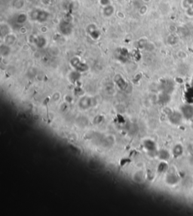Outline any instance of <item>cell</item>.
Wrapping results in <instances>:
<instances>
[{
    "mask_svg": "<svg viewBox=\"0 0 193 216\" xmlns=\"http://www.w3.org/2000/svg\"><path fill=\"white\" fill-rule=\"evenodd\" d=\"M114 12V8L112 6L109 5V6H105L104 9V14L106 17H110Z\"/></svg>",
    "mask_w": 193,
    "mask_h": 216,
    "instance_id": "obj_3",
    "label": "cell"
},
{
    "mask_svg": "<svg viewBox=\"0 0 193 216\" xmlns=\"http://www.w3.org/2000/svg\"><path fill=\"white\" fill-rule=\"evenodd\" d=\"M49 16V14L45 10H40V9H35L30 13V18L33 21L38 22H45L46 21Z\"/></svg>",
    "mask_w": 193,
    "mask_h": 216,
    "instance_id": "obj_1",
    "label": "cell"
},
{
    "mask_svg": "<svg viewBox=\"0 0 193 216\" xmlns=\"http://www.w3.org/2000/svg\"><path fill=\"white\" fill-rule=\"evenodd\" d=\"M100 3L102 4V6H107L110 5V1L109 0H100Z\"/></svg>",
    "mask_w": 193,
    "mask_h": 216,
    "instance_id": "obj_5",
    "label": "cell"
},
{
    "mask_svg": "<svg viewBox=\"0 0 193 216\" xmlns=\"http://www.w3.org/2000/svg\"><path fill=\"white\" fill-rule=\"evenodd\" d=\"M26 15L25 14H20L18 15V18H17V22L18 23H24L26 21Z\"/></svg>",
    "mask_w": 193,
    "mask_h": 216,
    "instance_id": "obj_4",
    "label": "cell"
},
{
    "mask_svg": "<svg viewBox=\"0 0 193 216\" xmlns=\"http://www.w3.org/2000/svg\"><path fill=\"white\" fill-rule=\"evenodd\" d=\"M59 30H60V32L63 35H70L72 32V26L70 22L67 21H63L60 22L59 25Z\"/></svg>",
    "mask_w": 193,
    "mask_h": 216,
    "instance_id": "obj_2",
    "label": "cell"
}]
</instances>
